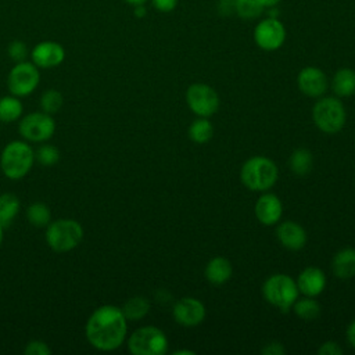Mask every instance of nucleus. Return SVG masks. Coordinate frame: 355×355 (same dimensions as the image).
<instances>
[{
  "label": "nucleus",
  "mask_w": 355,
  "mask_h": 355,
  "mask_svg": "<svg viewBox=\"0 0 355 355\" xmlns=\"http://www.w3.org/2000/svg\"><path fill=\"white\" fill-rule=\"evenodd\" d=\"M128 333V319L121 308L115 305H101L89 316L85 334L92 347L100 351H114L119 348Z\"/></svg>",
  "instance_id": "obj_1"
},
{
  "label": "nucleus",
  "mask_w": 355,
  "mask_h": 355,
  "mask_svg": "<svg viewBox=\"0 0 355 355\" xmlns=\"http://www.w3.org/2000/svg\"><path fill=\"white\" fill-rule=\"evenodd\" d=\"M35 151L24 140L10 141L1 153L0 166L3 173L11 180L22 179L33 166Z\"/></svg>",
  "instance_id": "obj_2"
},
{
  "label": "nucleus",
  "mask_w": 355,
  "mask_h": 355,
  "mask_svg": "<svg viewBox=\"0 0 355 355\" xmlns=\"http://www.w3.org/2000/svg\"><path fill=\"white\" fill-rule=\"evenodd\" d=\"M277 175L279 171L276 164L262 155L247 159L240 171L243 184L252 191L269 190L276 183Z\"/></svg>",
  "instance_id": "obj_3"
},
{
  "label": "nucleus",
  "mask_w": 355,
  "mask_h": 355,
  "mask_svg": "<svg viewBox=\"0 0 355 355\" xmlns=\"http://www.w3.org/2000/svg\"><path fill=\"white\" fill-rule=\"evenodd\" d=\"M46 243L55 252H68L76 248L83 239V227L75 219L61 218L46 226Z\"/></svg>",
  "instance_id": "obj_4"
},
{
  "label": "nucleus",
  "mask_w": 355,
  "mask_h": 355,
  "mask_svg": "<svg viewBox=\"0 0 355 355\" xmlns=\"http://www.w3.org/2000/svg\"><path fill=\"white\" fill-rule=\"evenodd\" d=\"M298 293L300 291L294 279L284 273L269 276L262 286L265 300L282 312H288L293 308L298 298Z\"/></svg>",
  "instance_id": "obj_5"
},
{
  "label": "nucleus",
  "mask_w": 355,
  "mask_h": 355,
  "mask_svg": "<svg viewBox=\"0 0 355 355\" xmlns=\"http://www.w3.org/2000/svg\"><path fill=\"white\" fill-rule=\"evenodd\" d=\"M128 348L133 355H164L168 351V340L158 327L143 326L130 334Z\"/></svg>",
  "instance_id": "obj_6"
},
{
  "label": "nucleus",
  "mask_w": 355,
  "mask_h": 355,
  "mask_svg": "<svg viewBox=\"0 0 355 355\" xmlns=\"http://www.w3.org/2000/svg\"><path fill=\"white\" fill-rule=\"evenodd\" d=\"M312 118L322 132L333 135L343 129L345 123V110L338 98L323 97L313 105Z\"/></svg>",
  "instance_id": "obj_7"
},
{
  "label": "nucleus",
  "mask_w": 355,
  "mask_h": 355,
  "mask_svg": "<svg viewBox=\"0 0 355 355\" xmlns=\"http://www.w3.org/2000/svg\"><path fill=\"white\" fill-rule=\"evenodd\" d=\"M18 132L26 141L44 143L53 137L55 132V122L53 115L43 111L31 112L22 116L19 121Z\"/></svg>",
  "instance_id": "obj_8"
},
{
  "label": "nucleus",
  "mask_w": 355,
  "mask_h": 355,
  "mask_svg": "<svg viewBox=\"0 0 355 355\" xmlns=\"http://www.w3.org/2000/svg\"><path fill=\"white\" fill-rule=\"evenodd\" d=\"M39 80L40 73L37 67L33 62L21 61L11 68L7 76V87L11 94L25 97L37 87Z\"/></svg>",
  "instance_id": "obj_9"
},
{
  "label": "nucleus",
  "mask_w": 355,
  "mask_h": 355,
  "mask_svg": "<svg viewBox=\"0 0 355 355\" xmlns=\"http://www.w3.org/2000/svg\"><path fill=\"white\" fill-rule=\"evenodd\" d=\"M186 100L190 110L198 116L208 118L219 108L218 93L205 83H193L186 92Z\"/></svg>",
  "instance_id": "obj_10"
},
{
  "label": "nucleus",
  "mask_w": 355,
  "mask_h": 355,
  "mask_svg": "<svg viewBox=\"0 0 355 355\" xmlns=\"http://www.w3.org/2000/svg\"><path fill=\"white\" fill-rule=\"evenodd\" d=\"M254 40L257 46L265 51H275L286 40V28L276 17L261 19L254 29Z\"/></svg>",
  "instance_id": "obj_11"
},
{
  "label": "nucleus",
  "mask_w": 355,
  "mask_h": 355,
  "mask_svg": "<svg viewBox=\"0 0 355 355\" xmlns=\"http://www.w3.org/2000/svg\"><path fill=\"white\" fill-rule=\"evenodd\" d=\"M175 320L186 327H193L200 324L205 318L204 304L193 297L180 298L172 309Z\"/></svg>",
  "instance_id": "obj_12"
},
{
  "label": "nucleus",
  "mask_w": 355,
  "mask_h": 355,
  "mask_svg": "<svg viewBox=\"0 0 355 355\" xmlns=\"http://www.w3.org/2000/svg\"><path fill=\"white\" fill-rule=\"evenodd\" d=\"M32 62L37 68H54L58 67L65 58L64 47L53 40H44L37 43L31 53Z\"/></svg>",
  "instance_id": "obj_13"
},
{
  "label": "nucleus",
  "mask_w": 355,
  "mask_h": 355,
  "mask_svg": "<svg viewBox=\"0 0 355 355\" xmlns=\"http://www.w3.org/2000/svg\"><path fill=\"white\" fill-rule=\"evenodd\" d=\"M297 83L300 90L309 97H320L327 90V78L316 67H305L300 71Z\"/></svg>",
  "instance_id": "obj_14"
},
{
  "label": "nucleus",
  "mask_w": 355,
  "mask_h": 355,
  "mask_svg": "<svg viewBox=\"0 0 355 355\" xmlns=\"http://www.w3.org/2000/svg\"><path fill=\"white\" fill-rule=\"evenodd\" d=\"M283 214V205L277 196L272 193L262 194L255 204V215L262 225L270 226L280 220Z\"/></svg>",
  "instance_id": "obj_15"
},
{
  "label": "nucleus",
  "mask_w": 355,
  "mask_h": 355,
  "mask_svg": "<svg viewBox=\"0 0 355 355\" xmlns=\"http://www.w3.org/2000/svg\"><path fill=\"white\" fill-rule=\"evenodd\" d=\"M295 283L300 293L306 297H316L326 287V276L319 268L309 266L300 273Z\"/></svg>",
  "instance_id": "obj_16"
},
{
  "label": "nucleus",
  "mask_w": 355,
  "mask_h": 355,
  "mask_svg": "<svg viewBox=\"0 0 355 355\" xmlns=\"http://www.w3.org/2000/svg\"><path fill=\"white\" fill-rule=\"evenodd\" d=\"M277 240L280 244L288 250H301L306 243V233L304 227L293 220H286L277 226L276 230Z\"/></svg>",
  "instance_id": "obj_17"
},
{
  "label": "nucleus",
  "mask_w": 355,
  "mask_h": 355,
  "mask_svg": "<svg viewBox=\"0 0 355 355\" xmlns=\"http://www.w3.org/2000/svg\"><path fill=\"white\" fill-rule=\"evenodd\" d=\"M333 273L340 279H351L355 276V250L343 248L333 258Z\"/></svg>",
  "instance_id": "obj_18"
},
{
  "label": "nucleus",
  "mask_w": 355,
  "mask_h": 355,
  "mask_svg": "<svg viewBox=\"0 0 355 355\" xmlns=\"http://www.w3.org/2000/svg\"><path fill=\"white\" fill-rule=\"evenodd\" d=\"M232 276V263L223 257L212 258L205 266V277L212 284H223Z\"/></svg>",
  "instance_id": "obj_19"
},
{
  "label": "nucleus",
  "mask_w": 355,
  "mask_h": 355,
  "mask_svg": "<svg viewBox=\"0 0 355 355\" xmlns=\"http://www.w3.org/2000/svg\"><path fill=\"white\" fill-rule=\"evenodd\" d=\"M333 92L340 97H348L355 93V71L351 68L338 69L331 80Z\"/></svg>",
  "instance_id": "obj_20"
},
{
  "label": "nucleus",
  "mask_w": 355,
  "mask_h": 355,
  "mask_svg": "<svg viewBox=\"0 0 355 355\" xmlns=\"http://www.w3.org/2000/svg\"><path fill=\"white\" fill-rule=\"evenodd\" d=\"M19 198L14 193L0 194V223L8 227L19 212Z\"/></svg>",
  "instance_id": "obj_21"
},
{
  "label": "nucleus",
  "mask_w": 355,
  "mask_h": 355,
  "mask_svg": "<svg viewBox=\"0 0 355 355\" xmlns=\"http://www.w3.org/2000/svg\"><path fill=\"white\" fill-rule=\"evenodd\" d=\"M24 105L19 97L10 94L0 98V122L10 123L18 121L22 115Z\"/></svg>",
  "instance_id": "obj_22"
},
{
  "label": "nucleus",
  "mask_w": 355,
  "mask_h": 355,
  "mask_svg": "<svg viewBox=\"0 0 355 355\" xmlns=\"http://www.w3.org/2000/svg\"><path fill=\"white\" fill-rule=\"evenodd\" d=\"M288 165L293 173L297 176H305L311 172L313 165L312 153L308 148H297L288 159Z\"/></svg>",
  "instance_id": "obj_23"
},
{
  "label": "nucleus",
  "mask_w": 355,
  "mask_h": 355,
  "mask_svg": "<svg viewBox=\"0 0 355 355\" xmlns=\"http://www.w3.org/2000/svg\"><path fill=\"white\" fill-rule=\"evenodd\" d=\"M121 309L128 320H139L148 313L150 302L147 298L136 295V297L129 298Z\"/></svg>",
  "instance_id": "obj_24"
},
{
  "label": "nucleus",
  "mask_w": 355,
  "mask_h": 355,
  "mask_svg": "<svg viewBox=\"0 0 355 355\" xmlns=\"http://www.w3.org/2000/svg\"><path fill=\"white\" fill-rule=\"evenodd\" d=\"M26 219L35 227H46L51 222V211L44 202H33L26 208Z\"/></svg>",
  "instance_id": "obj_25"
},
{
  "label": "nucleus",
  "mask_w": 355,
  "mask_h": 355,
  "mask_svg": "<svg viewBox=\"0 0 355 355\" xmlns=\"http://www.w3.org/2000/svg\"><path fill=\"white\" fill-rule=\"evenodd\" d=\"M214 136V126L212 123L201 116L198 119H196L190 128H189V137L194 141V143H198V144H204L207 141H209Z\"/></svg>",
  "instance_id": "obj_26"
},
{
  "label": "nucleus",
  "mask_w": 355,
  "mask_h": 355,
  "mask_svg": "<svg viewBox=\"0 0 355 355\" xmlns=\"http://www.w3.org/2000/svg\"><path fill=\"white\" fill-rule=\"evenodd\" d=\"M293 309L295 315L304 320H313L320 315V305L313 297H304L301 300L297 298V301L293 305Z\"/></svg>",
  "instance_id": "obj_27"
},
{
  "label": "nucleus",
  "mask_w": 355,
  "mask_h": 355,
  "mask_svg": "<svg viewBox=\"0 0 355 355\" xmlns=\"http://www.w3.org/2000/svg\"><path fill=\"white\" fill-rule=\"evenodd\" d=\"M263 10L265 7L259 0H234V12L243 19H255Z\"/></svg>",
  "instance_id": "obj_28"
},
{
  "label": "nucleus",
  "mask_w": 355,
  "mask_h": 355,
  "mask_svg": "<svg viewBox=\"0 0 355 355\" xmlns=\"http://www.w3.org/2000/svg\"><path fill=\"white\" fill-rule=\"evenodd\" d=\"M64 104L62 94L55 89L46 90L40 97V110L49 115L57 114Z\"/></svg>",
  "instance_id": "obj_29"
},
{
  "label": "nucleus",
  "mask_w": 355,
  "mask_h": 355,
  "mask_svg": "<svg viewBox=\"0 0 355 355\" xmlns=\"http://www.w3.org/2000/svg\"><path fill=\"white\" fill-rule=\"evenodd\" d=\"M35 159L43 166H53L60 161V151L51 144H42L35 151Z\"/></svg>",
  "instance_id": "obj_30"
},
{
  "label": "nucleus",
  "mask_w": 355,
  "mask_h": 355,
  "mask_svg": "<svg viewBox=\"0 0 355 355\" xmlns=\"http://www.w3.org/2000/svg\"><path fill=\"white\" fill-rule=\"evenodd\" d=\"M8 55L11 60H14L15 62H21V61H25L26 55H28V49H26V44L21 40H14L8 44Z\"/></svg>",
  "instance_id": "obj_31"
},
{
  "label": "nucleus",
  "mask_w": 355,
  "mask_h": 355,
  "mask_svg": "<svg viewBox=\"0 0 355 355\" xmlns=\"http://www.w3.org/2000/svg\"><path fill=\"white\" fill-rule=\"evenodd\" d=\"M24 352L26 355H50L51 354V348L44 341L32 340V341H29L26 344Z\"/></svg>",
  "instance_id": "obj_32"
},
{
  "label": "nucleus",
  "mask_w": 355,
  "mask_h": 355,
  "mask_svg": "<svg viewBox=\"0 0 355 355\" xmlns=\"http://www.w3.org/2000/svg\"><path fill=\"white\" fill-rule=\"evenodd\" d=\"M318 354L319 355H341L343 348L334 341H326L319 347Z\"/></svg>",
  "instance_id": "obj_33"
},
{
  "label": "nucleus",
  "mask_w": 355,
  "mask_h": 355,
  "mask_svg": "<svg viewBox=\"0 0 355 355\" xmlns=\"http://www.w3.org/2000/svg\"><path fill=\"white\" fill-rule=\"evenodd\" d=\"M179 0H151L153 7L159 12H171L176 8Z\"/></svg>",
  "instance_id": "obj_34"
},
{
  "label": "nucleus",
  "mask_w": 355,
  "mask_h": 355,
  "mask_svg": "<svg viewBox=\"0 0 355 355\" xmlns=\"http://www.w3.org/2000/svg\"><path fill=\"white\" fill-rule=\"evenodd\" d=\"M286 352L284 347L277 343V341H273V343H268L263 348H262V354L263 355H283Z\"/></svg>",
  "instance_id": "obj_35"
},
{
  "label": "nucleus",
  "mask_w": 355,
  "mask_h": 355,
  "mask_svg": "<svg viewBox=\"0 0 355 355\" xmlns=\"http://www.w3.org/2000/svg\"><path fill=\"white\" fill-rule=\"evenodd\" d=\"M347 340L355 348V320H352L347 329Z\"/></svg>",
  "instance_id": "obj_36"
},
{
  "label": "nucleus",
  "mask_w": 355,
  "mask_h": 355,
  "mask_svg": "<svg viewBox=\"0 0 355 355\" xmlns=\"http://www.w3.org/2000/svg\"><path fill=\"white\" fill-rule=\"evenodd\" d=\"M261 3H262V6L265 7V8H272V7H276L279 3H280V0H259Z\"/></svg>",
  "instance_id": "obj_37"
},
{
  "label": "nucleus",
  "mask_w": 355,
  "mask_h": 355,
  "mask_svg": "<svg viewBox=\"0 0 355 355\" xmlns=\"http://www.w3.org/2000/svg\"><path fill=\"white\" fill-rule=\"evenodd\" d=\"M128 4H130V6H141V4H144L147 0H125Z\"/></svg>",
  "instance_id": "obj_38"
},
{
  "label": "nucleus",
  "mask_w": 355,
  "mask_h": 355,
  "mask_svg": "<svg viewBox=\"0 0 355 355\" xmlns=\"http://www.w3.org/2000/svg\"><path fill=\"white\" fill-rule=\"evenodd\" d=\"M176 355H180V354H189V355H193L194 352L193 351H186V349H179V351H175Z\"/></svg>",
  "instance_id": "obj_39"
},
{
  "label": "nucleus",
  "mask_w": 355,
  "mask_h": 355,
  "mask_svg": "<svg viewBox=\"0 0 355 355\" xmlns=\"http://www.w3.org/2000/svg\"><path fill=\"white\" fill-rule=\"evenodd\" d=\"M3 225L0 223V245H1V243H3Z\"/></svg>",
  "instance_id": "obj_40"
}]
</instances>
